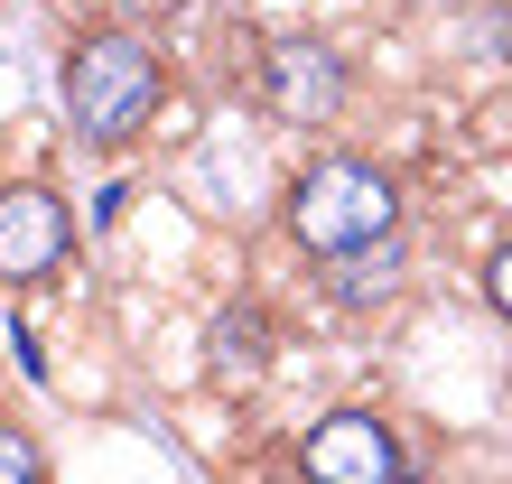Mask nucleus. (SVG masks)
Returning a JSON list of instances; mask_svg holds the SVG:
<instances>
[{
	"label": "nucleus",
	"mask_w": 512,
	"mask_h": 484,
	"mask_svg": "<svg viewBox=\"0 0 512 484\" xmlns=\"http://www.w3.org/2000/svg\"><path fill=\"white\" fill-rule=\"evenodd\" d=\"M391 224H401V196H391V177L373 159H317L289 196V233L317 261H345L354 242H382Z\"/></svg>",
	"instance_id": "f257e3e1"
},
{
	"label": "nucleus",
	"mask_w": 512,
	"mask_h": 484,
	"mask_svg": "<svg viewBox=\"0 0 512 484\" xmlns=\"http://www.w3.org/2000/svg\"><path fill=\"white\" fill-rule=\"evenodd\" d=\"M149 103H159V56H149L140 38H122V28H103V38H84L75 47V66H66V121H75V140H131Z\"/></svg>",
	"instance_id": "f03ea898"
},
{
	"label": "nucleus",
	"mask_w": 512,
	"mask_h": 484,
	"mask_svg": "<svg viewBox=\"0 0 512 484\" xmlns=\"http://www.w3.org/2000/svg\"><path fill=\"white\" fill-rule=\"evenodd\" d=\"M298 475H317V484H391V475H401V447H391L382 419L336 410V419H317V429H308Z\"/></svg>",
	"instance_id": "7ed1b4c3"
},
{
	"label": "nucleus",
	"mask_w": 512,
	"mask_h": 484,
	"mask_svg": "<svg viewBox=\"0 0 512 484\" xmlns=\"http://www.w3.org/2000/svg\"><path fill=\"white\" fill-rule=\"evenodd\" d=\"M66 261V205L47 187H10L0 196V270L10 280H47Z\"/></svg>",
	"instance_id": "20e7f679"
},
{
	"label": "nucleus",
	"mask_w": 512,
	"mask_h": 484,
	"mask_svg": "<svg viewBox=\"0 0 512 484\" xmlns=\"http://www.w3.org/2000/svg\"><path fill=\"white\" fill-rule=\"evenodd\" d=\"M270 103H280V121H336V103H345V66H336V47H317V38H280V47H270Z\"/></svg>",
	"instance_id": "39448f33"
},
{
	"label": "nucleus",
	"mask_w": 512,
	"mask_h": 484,
	"mask_svg": "<svg viewBox=\"0 0 512 484\" xmlns=\"http://www.w3.org/2000/svg\"><path fill=\"white\" fill-rule=\"evenodd\" d=\"M382 298H401V233H382V242H354L345 270H336V308H382Z\"/></svg>",
	"instance_id": "423d86ee"
},
{
	"label": "nucleus",
	"mask_w": 512,
	"mask_h": 484,
	"mask_svg": "<svg viewBox=\"0 0 512 484\" xmlns=\"http://www.w3.org/2000/svg\"><path fill=\"white\" fill-rule=\"evenodd\" d=\"M261 345H270V326H261V317H243V308L215 317V373H224V382L243 373V363H261Z\"/></svg>",
	"instance_id": "0eeeda50"
},
{
	"label": "nucleus",
	"mask_w": 512,
	"mask_h": 484,
	"mask_svg": "<svg viewBox=\"0 0 512 484\" xmlns=\"http://www.w3.org/2000/svg\"><path fill=\"white\" fill-rule=\"evenodd\" d=\"M485 298L512 317V242H503V252H494V270H485Z\"/></svg>",
	"instance_id": "6e6552de"
}]
</instances>
